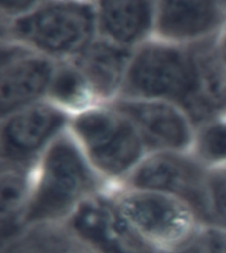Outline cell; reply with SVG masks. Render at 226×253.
Instances as JSON below:
<instances>
[{
  "mask_svg": "<svg viewBox=\"0 0 226 253\" xmlns=\"http://www.w3.org/2000/svg\"><path fill=\"white\" fill-rule=\"evenodd\" d=\"M106 187L68 130L33 167L31 195L19 228L66 223L87 199Z\"/></svg>",
  "mask_w": 226,
  "mask_h": 253,
  "instance_id": "obj_1",
  "label": "cell"
},
{
  "mask_svg": "<svg viewBox=\"0 0 226 253\" xmlns=\"http://www.w3.org/2000/svg\"><path fill=\"white\" fill-rule=\"evenodd\" d=\"M97 38L94 0H45L31 12L3 21V40L57 62L74 60Z\"/></svg>",
  "mask_w": 226,
  "mask_h": 253,
  "instance_id": "obj_2",
  "label": "cell"
},
{
  "mask_svg": "<svg viewBox=\"0 0 226 253\" xmlns=\"http://www.w3.org/2000/svg\"><path fill=\"white\" fill-rule=\"evenodd\" d=\"M69 131L109 187L127 182L148 154L131 120L114 102L72 116Z\"/></svg>",
  "mask_w": 226,
  "mask_h": 253,
  "instance_id": "obj_3",
  "label": "cell"
},
{
  "mask_svg": "<svg viewBox=\"0 0 226 253\" xmlns=\"http://www.w3.org/2000/svg\"><path fill=\"white\" fill-rule=\"evenodd\" d=\"M198 42L152 38L134 50L119 98L169 101L184 109L196 83Z\"/></svg>",
  "mask_w": 226,
  "mask_h": 253,
  "instance_id": "obj_4",
  "label": "cell"
},
{
  "mask_svg": "<svg viewBox=\"0 0 226 253\" xmlns=\"http://www.w3.org/2000/svg\"><path fill=\"white\" fill-rule=\"evenodd\" d=\"M113 195L131 224L159 253L194 244L204 221L183 200L139 187H110Z\"/></svg>",
  "mask_w": 226,
  "mask_h": 253,
  "instance_id": "obj_5",
  "label": "cell"
},
{
  "mask_svg": "<svg viewBox=\"0 0 226 253\" xmlns=\"http://www.w3.org/2000/svg\"><path fill=\"white\" fill-rule=\"evenodd\" d=\"M72 116L49 100L1 116V166L33 167L42 154L69 130Z\"/></svg>",
  "mask_w": 226,
  "mask_h": 253,
  "instance_id": "obj_6",
  "label": "cell"
},
{
  "mask_svg": "<svg viewBox=\"0 0 226 253\" xmlns=\"http://www.w3.org/2000/svg\"><path fill=\"white\" fill-rule=\"evenodd\" d=\"M208 166L189 151L148 153L123 184L163 192L183 200L208 224Z\"/></svg>",
  "mask_w": 226,
  "mask_h": 253,
  "instance_id": "obj_7",
  "label": "cell"
},
{
  "mask_svg": "<svg viewBox=\"0 0 226 253\" xmlns=\"http://www.w3.org/2000/svg\"><path fill=\"white\" fill-rule=\"evenodd\" d=\"M66 224L94 253H159L131 224L110 187L87 199Z\"/></svg>",
  "mask_w": 226,
  "mask_h": 253,
  "instance_id": "obj_8",
  "label": "cell"
},
{
  "mask_svg": "<svg viewBox=\"0 0 226 253\" xmlns=\"http://www.w3.org/2000/svg\"><path fill=\"white\" fill-rule=\"evenodd\" d=\"M0 65L1 116L48 100L57 61L11 40H3Z\"/></svg>",
  "mask_w": 226,
  "mask_h": 253,
  "instance_id": "obj_9",
  "label": "cell"
},
{
  "mask_svg": "<svg viewBox=\"0 0 226 253\" xmlns=\"http://www.w3.org/2000/svg\"><path fill=\"white\" fill-rule=\"evenodd\" d=\"M114 104L131 120L147 153L193 150L197 126L177 104L146 98H118Z\"/></svg>",
  "mask_w": 226,
  "mask_h": 253,
  "instance_id": "obj_10",
  "label": "cell"
},
{
  "mask_svg": "<svg viewBox=\"0 0 226 253\" xmlns=\"http://www.w3.org/2000/svg\"><path fill=\"white\" fill-rule=\"evenodd\" d=\"M225 24L224 0H156L155 38L193 44L216 39Z\"/></svg>",
  "mask_w": 226,
  "mask_h": 253,
  "instance_id": "obj_11",
  "label": "cell"
},
{
  "mask_svg": "<svg viewBox=\"0 0 226 253\" xmlns=\"http://www.w3.org/2000/svg\"><path fill=\"white\" fill-rule=\"evenodd\" d=\"M98 36L135 50L155 38L156 0H94Z\"/></svg>",
  "mask_w": 226,
  "mask_h": 253,
  "instance_id": "obj_12",
  "label": "cell"
},
{
  "mask_svg": "<svg viewBox=\"0 0 226 253\" xmlns=\"http://www.w3.org/2000/svg\"><path fill=\"white\" fill-rule=\"evenodd\" d=\"M134 50L98 38L72 60L91 87L99 104H110L122 96Z\"/></svg>",
  "mask_w": 226,
  "mask_h": 253,
  "instance_id": "obj_13",
  "label": "cell"
},
{
  "mask_svg": "<svg viewBox=\"0 0 226 253\" xmlns=\"http://www.w3.org/2000/svg\"><path fill=\"white\" fill-rule=\"evenodd\" d=\"M185 112L197 127L226 117V61L216 39L198 42L196 83Z\"/></svg>",
  "mask_w": 226,
  "mask_h": 253,
  "instance_id": "obj_14",
  "label": "cell"
},
{
  "mask_svg": "<svg viewBox=\"0 0 226 253\" xmlns=\"http://www.w3.org/2000/svg\"><path fill=\"white\" fill-rule=\"evenodd\" d=\"M0 253H94L66 223L25 225L3 236Z\"/></svg>",
  "mask_w": 226,
  "mask_h": 253,
  "instance_id": "obj_15",
  "label": "cell"
},
{
  "mask_svg": "<svg viewBox=\"0 0 226 253\" xmlns=\"http://www.w3.org/2000/svg\"><path fill=\"white\" fill-rule=\"evenodd\" d=\"M35 167V166H33ZM33 167L1 166V235L16 231L28 206Z\"/></svg>",
  "mask_w": 226,
  "mask_h": 253,
  "instance_id": "obj_16",
  "label": "cell"
},
{
  "mask_svg": "<svg viewBox=\"0 0 226 253\" xmlns=\"http://www.w3.org/2000/svg\"><path fill=\"white\" fill-rule=\"evenodd\" d=\"M48 100L70 116L99 105L83 75L72 61L57 62Z\"/></svg>",
  "mask_w": 226,
  "mask_h": 253,
  "instance_id": "obj_17",
  "label": "cell"
},
{
  "mask_svg": "<svg viewBox=\"0 0 226 253\" xmlns=\"http://www.w3.org/2000/svg\"><path fill=\"white\" fill-rule=\"evenodd\" d=\"M193 153L206 166L226 163V117L197 127Z\"/></svg>",
  "mask_w": 226,
  "mask_h": 253,
  "instance_id": "obj_18",
  "label": "cell"
},
{
  "mask_svg": "<svg viewBox=\"0 0 226 253\" xmlns=\"http://www.w3.org/2000/svg\"><path fill=\"white\" fill-rule=\"evenodd\" d=\"M208 224L226 228V163L208 166Z\"/></svg>",
  "mask_w": 226,
  "mask_h": 253,
  "instance_id": "obj_19",
  "label": "cell"
},
{
  "mask_svg": "<svg viewBox=\"0 0 226 253\" xmlns=\"http://www.w3.org/2000/svg\"><path fill=\"white\" fill-rule=\"evenodd\" d=\"M194 245L201 253H226V228L220 225H204Z\"/></svg>",
  "mask_w": 226,
  "mask_h": 253,
  "instance_id": "obj_20",
  "label": "cell"
},
{
  "mask_svg": "<svg viewBox=\"0 0 226 253\" xmlns=\"http://www.w3.org/2000/svg\"><path fill=\"white\" fill-rule=\"evenodd\" d=\"M45 0H0L3 21H11L31 12Z\"/></svg>",
  "mask_w": 226,
  "mask_h": 253,
  "instance_id": "obj_21",
  "label": "cell"
},
{
  "mask_svg": "<svg viewBox=\"0 0 226 253\" xmlns=\"http://www.w3.org/2000/svg\"><path fill=\"white\" fill-rule=\"evenodd\" d=\"M216 44H217V48L218 50H220V53L222 54V57L225 58L226 61V24L224 25V28L221 29V32H220L217 38H216Z\"/></svg>",
  "mask_w": 226,
  "mask_h": 253,
  "instance_id": "obj_22",
  "label": "cell"
},
{
  "mask_svg": "<svg viewBox=\"0 0 226 253\" xmlns=\"http://www.w3.org/2000/svg\"><path fill=\"white\" fill-rule=\"evenodd\" d=\"M161 253H201L196 248V245H190V247H187V248L177 249V251H171V252H161Z\"/></svg>",
  "mask_w": 226,
  "mask_h": 253,
  "instance_id": "obj_23",
  "label": "cell"
},
{
  "mask_svg": "<svg viewBox=\"0 0 226 253\" xmlns=\"http://www.w3.org/2000/svg\"><path fill=\"white\" fill-rule=\"evenodd\" d=\"M224 1H225V4H226V0H224Z\"/></svg>",
  "mask_w": 226,
  "mask_h": 253,
  "instance_id": "obj_24",
  "label": "cell"
}]
</instances>
